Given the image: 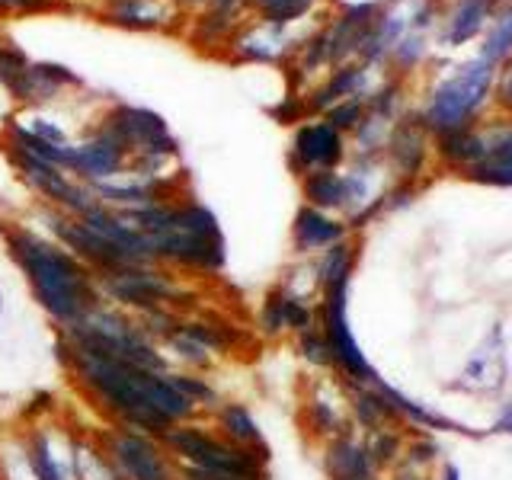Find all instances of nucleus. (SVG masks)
Listing matches in <instances>:
<instances>
[{
    "instance_id": "6e6552de",
    "label": "nucleus",
    "mask_w": 512,
    "mask_h": 480,
    "mask_svg": "<svg viewBox=\"0 0 512 480\" xmlns=\"http://www.w3.org/2000/svg\"><path fill=\"white\" fill-rule=\"evenodd\" d=\"M100 448L119 480H180L176 461L167 455L157 436L112 426L103 432Z\"/></svg>"
},
{
    "instance_id": "49530a36",
    "label": "nucleus",
    "mask_w": 512,
    "mask_h": 480,
    "mask_svg": "<svg viewBox=\"0 0 512 480\" xmlns=\"http://www.w3.org/2000/svg\"><path fill=\"white\" fill-rule=\"evenodd\" d=\"M4 314H7V301H4V292H0V320H4Z\"/></svg>"
},
{
    "instance_id": "a18cd8bd",
    "label": "nucleus",
    "mask_w": 512,
    "mask_h": 480,
    "mask_svg": "<svg viewBox=\"0 0 512 480\" xmlns=\"http://www.w3.org/2000/svg\"><path fill=\"white\" fill-rule=\"evenodd\" d=\"M500 429H506V432H512V410L503 416V423H500Z\"/></svg>"
},
{
    "instance_id": "9d476101",
    "label": "nucleus",
    "mask_w": 512,
    "mask_h": 480,
    "mask_svg": "<svg viewBox=\"0 0 512 480\" xmlns=\"http://www.w3.org/2000/svg\"><path fill=\"white\" fill-rule=\"evenodd\" d=\"M324 336L330 346L333 365L352 381V384H375L378 375L362 356V349L356 343L349 327V279L324 285Z\"/></svg>"
},
{
    "instance_id": "412c9836",
    "label": "nucleus",
    "mask_w": 512,
    "mask_h": 480,
    "mask_svg": "<svg viewBox=\"0 0 512 480\" xmlns=\"http://www.w3.org/2000/svg\"><path fill=\"white\" fill-rule=\"evenodd\" d=\"M247 10H231V7H202L196 23H192V42L199 48H218L224 52L237 32V26L244 23Z\"/></svg>"
},
{
    "instance_id": "20e7f679",
    "label": "nucleus",
    "mask_w": 512,
    "mask_h": 480,
    "mask_svg": "<svg viewBox=\"0 0 512 480\" xmlns=\"http://www.w3.org/2000/svg\"><path fill=\"white\" fill-rule=\"evenodd\" d=\"M58 336L68 340L74 349L119 359L135 368H144V372H170L173 368L164 346H157L151 336L138 327V320L132 314L112 308L106 301L96 304L84 320H77L74 327L61 330Z\"/></svg>"
},
{
    "instance_id": "e433bc0d",
    "label": "nucleus",
    "mask_w": 512,
    "mask_h": 480,
    "mask_svg": "<svg viewBox=\"0 0 512 480\" xmlns=\"http://www.w3.org/2000/svg\"><path fill=\"white\" fill-rule=\"evenodd\" d=\"M282 288V285H279ZM285 292V288H282ZM314 327V308L308 298H298L292 292H285V330H292L295 336Z\"/></svg>"
},
{
    "instance_id": "f257e3e1",
    "label": "nucleus",
    "mask_w": 512,
    "mask_h": 480,
    "mask_svg": "<svg viewBox=\"0 0 512 480\" xmlns=\"http://www.w3.org/2000/svg\"><path fill=\"white\" fill-rule=\"evenodd\" d=\"M58 359L74 375L100 410L112 416V423L144 436H164L170 426L205 416L173 388L167 372H144L128 362L96 356V352L74 349L58 336Z\"/></svg>"
},
{
    "instance_id": "4c0bfd02",
    "label": "nucleus",
    "mask_w": 512,
    "mask_h": 480,
    "mask_svg": "<svg viewBox=\"0 0 512 480\" xmlns=\"http://www.w3.org/2000/svg\"><path fill=\"white\" fill-rule=\"evenodd\" d=\"M26 64H29V58H26L23 48H16L10 42H0V84L10 87L13 80L26 71Z\"/></svg>"
},
{
    "instance_id": "1a4fd4ad",
    "label": "nucleus",
    "mask_w": 512,
    "mask_h": 480,
    "mask_svg": "<svg viewBox=\"0 0 512 480\" xmlns=\"http://www.w3.org/2000/svg\"><path fill=\"white\" fill-rule=\"evenodd\" d=\"M96 122L116 132L132 157H180V141L170 132V125L148 106L109 103V109Z\"/></svg>"
},
{
    "instance_id": "c03bdc74",
    "label": "nucleus",
    "mask_w": 512,
    "mask_h": 480,
    "mask_svg": "<svg viewBox=\"0 0 512 480\" xmlns=\"http://www.w3.org/2000/svg\"><path fill=\"white\" fill-rule=\"evenodd\" d=\"M32 4V0H0V7H7V10H16V7H26Z\"/></svg>"
},
{
    "instance_id": "37998d69",
    "label": "nucleus",
    "mask_w": 512,
    "mask_h": 480,
    "mask_svg": "<svg viewBox=\"0 0 512 480\" xmlns=\"http://www.w3.org/2000/svg\"><path fill=\"white\" fill-rule=\"evenodd\" d=\"M500 93H503V103H506V106H512V71L506 74V80H503V90H500Z\"/></svg>"
},
{
    "instance_id": "c85d7f7f",
    "label": "nucleus",
    "mask_w": 512,
    "mask_h": 480,
    "mask_svg": "<svg viewBox=\"0 0 512 480\" xmlns=\"http://www.w3.org/2000/svg\"><path fill=\"white\" fill-rule=\"evenodd\" d=\"M311 4H317V0H247V10H253L260 20L292 26L311 10Z\"/></svg>"
},
{
    "instance_id": "f704fd0d",
    "label": "nucleus",
    "mask_w": 512,
    "mask_h": 480,
    "mask_svg": "<svg viewBox=\"0 0 512 480\" xmlns=\"http://www.w3.org/2000/svg\"><path fill=\"white\" fill-rule=\"evenodd\" d=\"M509 52H512V10H506L500 20H496V29L487 36L484 61L496 64V61H503Z\"/></svg>"
},
{
    "instance_id": "9b49d317",
    "label": "nucleus",
    "mask_w": 512,
    "mask_h": 480,
    "mask_svg": "<svg viewBox=\"0 0 512 480\" xmlns=\"http://www.w3.org/2000/svg\"><path fill=\"white\" fill-rule=\"evenodd\" d=\"M128 148L119 141L116 132H109L103 122H96L90 132L71 144V157H68V173L74 180L96 186V183H109L128 170Z\"/></svg>"
},
{
    "instance_id": "7ed1b4c3",
    "label": "nucleus",
    "mask_w": 512,
    "mask_h": 480,
    "mask_svg": "<svg viewBox=\"0 0 512 480\" xmlns=\"http://www.w3.org/2000/svg\"><path fill=\"white\" fill-rule=\"evenodd\" d=\"M157 263L167 266L170 272H212L224 269L228 260V247H224L221 224L212 208H205L196 199H173L167 224L154 237Z\"/></svg>"
},
{
    "instance_id": "39448f33",
    "label": "nucleus",
    "mask_w": 512,
    "mask_h": 480,
    "mask_svg": "<svg viewBox=\"0 0 512 480\" xmlns=\"http://www.w3.org/2000/svg\"><path fill=\"white\" fill-rule=\"evenodd\" d=\"M157 439L167 448V455L176 464H186V468L266 480L269 455L250 452V448H240L228 439H221L208 420H189L180 426H170L164 436H157Z\"/></svg>"
},
{
    "instance_id": "423d86ee",
    "label": "nucleus",
    "mask_w": 512,
    "mask_h": 480,
    "mask_svg": "<svg viewBox=\"0 0 512 480\" xmlns=\"http://www.w3.org/2000/svg\"><path fill=\"white\" fill-rule=\"evenodd\" d=\"M100 298L125 314L173 308L189 298V288L167 266H119L96 276Z\"/></svg>"
},
{
    "instance_id": "2f4dec72",
    "label": "nucleus",
    "mask_w": 512,
    "mask_h": 480,
    "mask_svg": "<svg viewBox=\"0 0 512 480\" xmlns=\"http://www.w3.org/2000/svg\"><path fill=\"white\" fill-rule=\"evenodd\" d=\"M365 112H368V100H365V96H349V100L330 106L324 112V119L336 128V132L346 135V132H356V128L362 125Z\"/></svg>"
},
{
    "instance_id": "2eb2a0df",
    "label": "nucleus",
    "mask_w": 512,
    "mask_h": 480,
    "mask_svg": "<svg viewBox=\"0 0 512 480\" xmlns=\"http://www.w3.org/2000/svg\"><path fill=\"white\" fill-rule=\"evenodd\" d=\"M288 48H292L288 26L253 16V23L237 26L228 48H224V55L237 64H279L288 55Z\"/></svg>"
},
{
    "instance_id": "7c9ffc66",
    "label": "nucleus",
    "mask_w": 512,
    "mask_h": 480,
    "mask_svg": "<svg viewBox=\"0 0 512 480\" xmlns=\"http://www.w3.org/2000/svg\"><path fill=\"white\" fill-rule=\"evenodd\" d=\"M0 480H36L29 468L23 439L0 442Z\"/></svg>"
},
{
    "instance_id": "6ab92c4d",
    "label": "nucleus",
    "mask_w": 512,
    "mask_h": 480,
    "mask_svg": "<svg viewBox=\"0 0 512 480\" xmlns=\"http://www.w3.org/2000/svg\"><path fill=\"white\" fill-rule=\"evenodd\" d=\"M506 381V356H503V336L493 330L490 340L474 352V359L461 372V388L471 391H496Z\"/></svg>"
},
{
    "instance_id": "79ce46f5",
    "label": "nucleus",
    "mask_w": 512,
    "mask_h": 480,
    "mask_svg": "<svg viewBox=\"0 0 512 480\" xmlns=\"http://www.w3.org/2000/svg\"><path fill=\"white\" fill-rule=\"evenodd\" d=\"M173 4L180 7L183 13H189V10H202V7L208 4V0H173Z\"/></svg>"
},
{
    "instance_id": "ddd939ff",
    "label": "nucleus",
    "mask_w": 512,
    "mask_h": 480,
    "mask_svg": "<svg viewBox=\"0 0 512 480\" xmlns=\"http://www.w3.org/2000/svg\"><path fill=\"white\" fill-rule=\"evenodd\" d=\"M84 87L68 64H58V61H29L26 71L13 80L7 87L10 96L20 106L26 109H45V106H55L58 100H64L71 90Z\"/></svg>"
},
{
    "instance_id": "bb28decb",
    "label": "nucleus",
    "mask_w": 512,
    "mask_h": 480,
    "mask_svg": "<svg viewBox=\"0 0 512 480\" xmlns=\"http://www.w3.org/2000/svg\"><path fill=\"white\" fill-rule=\"evenodd\" d=\"M388 154H391V160L397 164L400 173H416V167H420V160H423V135H420V128H416L413 122L397 125V132L388 141Z\"/></svg>"
},
{
    "instance_id": "473e14b6",
    "label": "nucleus",
    "mask_w": 512,
    "mask_h": 480,
    "mask_svg": "<svg viewBox=\"0 0 512 480\" xmlns=\"http://www.w3.org/2000/svg\"><path fill=\"white\" fill-rule=\"evenodd\" d=\"M256 327H260L266 336L285 333V292L279 285L266 292V298L260 304V314H256Z\"/></svg>"
},
{
    "instance_id": "c9c22d12",
    "label": "nucleus",
    "mask_w": 512,
    "mask_h": 480,
    "mask_svg": "<svg viewBox=\"0 0 512 480\" xmlns=\"http://www.w3.org/2000/svg\"><path fill=\"white\" fill-rule=\"evenodd\" d=\"M298 349H301V356L308 359L311 365H317V368L333 365L330 346H327V336H324V330H320V327H311V330L298 333Z\"/></svg>"
},
{
    "instance_id": "a19ab883",
    "label": "nucleus",
    "mask_w": 512,
    "mask_h": 480,
    "mask_svg": "<svg viewBox=\"0 0 512 480\" xmlns=\"http://www.w3.org/2000/svg\"><path fill=\"white\" fill-rule=\"evenodd\" d=\"M484 160H487V164H506V167H512V132H506L496 141H490Z\"/></svg>"
},
{
    "instance_id": "5701e85b",
    "label": "nucleus",
    "mask_w": 512,
    "mask_h": 480,
    "mask_svg": "<svg viewBox=\"0 0 512 480\" xmlns=\"http://www.w3.org/2000/svg\"><path fill=\"white\" fill-rule=\"evenodd\" d=\"M304 205L320 208V212H343L346 208V180L340 170H317L301 176Z\"/></svg>"
},
{
    "instance_id": "a878e982",
    "label": "nucleus",
    "mask_w": 512,
    "mask_h": 480,
    "mask_svg": "<svg viewBox=\"0 0 512 480\" xmlns=\"http://www.w3.org/2000/svg\"><path fill=\"white\" fill-rule=\"evenodd\" d=\"M500 4V0H458V7L448 20V32H445V42L448 45H461L474 39L480 29H484L490 10Z\"/></svg>"
},
{
    "instance_id": "b1692460",
    "label": "nucleus",
    "mask_w": 512,
    "mask_h": 480,
    "mask_svg": "<svg viewBox=\"0 0 512 480\" xmlns=\"http://www.w3.org/2000/svg\"><path fill=\"white\" fill-rule=\"evenodd\" d=\"M164 352L173 368H183V372H199V375H208L212 368L218 365V356L208 346H202L196 336L186 333L183 324L176 330L170 340L164 343Z\"/></svg>"
},
{
    "instance_id": "0eeeda50",
    "label": "nucleus",
    "mask_w": 512,
    "mask_h": 480,
    "mask_svg": "<svg viewBox=\"0 0 512 480\" xmlns=\"http://www.w3.org/2000/svg\"><path fill=\"white\" fill-rule=\"evenodd\" d=\"M490 84H493L490 61L480 58V61L468 64V68H461L452 80H445V84L432 93L423 122L429 128H436L439 135L461 132V128L468 125V119L480 109V103L487 100Z\"/></svg>"
},
{
    "instance_id": "aec40b11",
    "label": "nucleus",
    "mask_w": 512,
    "mask_h": 480,
    "mask_svg": "<svg viewBox=\"0 0 512 480\" xmlns=\"http://www.w3.org/2000/svg\"><path fill=\"white\" fill-rule=\"evenodd\" d=\"M365 77H368L365 64H336L333 74L311 93L308 109L311 112H327L330 106L349 100V96H362Z\"/></svg>"
},
{
    "instance_id": "cd10ccee",
    "label": "nucleus",
    "mask_w": 512,
    "mask_h": 480,
    "mask_svg": "<svg viewBox=\"0 0 512 480\" xmlns=\"http://www.w3.org/2000/svg\"><path fill=\"white\" fill-rule=\"evenodd\" d=\"M352 247L346 244V240H340V244H333L330 250L320 253L317 260V285H333V282H343V279H352Z\"/></svg>"
},
{
    "instance_id": "dca6fc26",
    "label": "nucleus",
    "mask_w": 512,
    "mask_h": 480,
    "mask_svg": "<svg viewBox=\"0 0 512 480\" xmlns=\"http://www.w3.org/2000/svg\"><path fill=\"white\" fill-rule=\"evenodd\" d=\"M100 16L109 26L128 32H160L183 20V10L173 0H106Z\"/></svg>"
},
{
    "instance_id": "c756f323",
    "label": "nucleus",
    "mask_w": 512,
    "mask_h": 480,
    "mask_svg": "<svg viewBox=\"0 0 512 480\" xmlns=\"http://www.w3.org/2000/svg\"><path fill=\"white\" fill-rule=\"evenodd\" d=\"M16 119H20L32 135L48 141V144H58V148H68V144H74L68 128H64L61 122H55V119H48L42 109H26V116H16Z\"/></svg>"
},
{
    "instance_id": "de8ad7c7",
    "label": "nucleus",
    "mask_w": 512,
    "mask_h": 480,
    "mask_svg": "<svg viewBox=\"0 0 512 480\" xmlns=\"http://www.w3.org/2000/svg\"><path fill=\"white\" fill-rule=\"evenodd\" d=\"M400 480H420V477H407V474H404V477H400Z\"/></svg>"
},
{
    "instance_id": "a211bd4d",
    "label": "nucleus",
    "mask_w": 512,
    "mask_h": 480,
    "mask_svg": "<svg viewBox=\"0 0 512 480\" xmlns=\"http://www.w3.org/2000/svg\"><path fill=\"white\" fill-rule=\"evenodd\" d=\"M208 423L215 426V432L221 439H228L240 448H250V452H263L269 455L263 429L256 423V416L250 413L247 404H237V400H221L215 407V413L208 416Z\"/></svg>"
},
{
    "instance_id": "72a5a7b5",
    "label": "nucleus",
    "mask_w": 512,
    "mask_h": 480,
    "mask_svg": "<svg viewBox=\"0 0 512 480\" xmlns=\"http://www.w3.org/2000/svg\"><path fill=\"white\" fill-rule=\"evenodd\" d=\"M442 144H445V157H455V160H484L487 157V141L484 138H477V135H471V132H448V135H442Z\"/></svg>"
},
{
    "instance_id": "4468645a",
    "label": "nucleus",
    "mask_w": 512,
    "mask_h": 480,
    "mask_svg": "<svg viewBox=\"0 0 512 480\" xmlns=\"http://www.w3.org/2000/svg\"><path fill=\"white\" fill-rule=\"evenodd\" d=\"M36 480H77V442L64 429L36 426L23 436Z\"/></svg>"
},
{
    "instance_id": "f8f14e48",
    "label": "nucleus",
    "mask_w": 512,
    "mask_h": 480,
    "mask_svg": "<svg viewBox=\"0 0 512 480\" xmlns=\"http://www.w3.org/2000/svg\"><path fill=\"white\" fill-rule=\"evenodd\" d=\"M343 157H346V138L324 116L308 119L295 128L292 148H288V164H292L298 176H308L317 170H336L343 164Z\"/></svg>"
},
{
    "instance_id": "09e8293b",
    "label": "nucleus",
    "mask_w": 512,
    "mask_h": 480,
    "mask_svg": "<svg viewBox=\"0 0 512 480\" xmlns=\"http://www.w3.org/2000/svg\"><path fill=\"white\" fill-rule=\"evenodd\" d=\"M100 4H106V0H100Z\"/></svg>"
},
{
    "instance_id": "58836bf2",
    "label": "nucleus",
    "mask_w": 512,
    "mask_h": 480,
    "mask_svg": "<svg viewBox=\"0 0 512 480\" xmlns=\"http://www.w3.org/2000/svg\"><path fill=\"white\" fill-rule=\"evenodd\" d=\"M365 452H368V458H372L375 468H378V464H388L397 455V439L391 436V432H384V429H372V439H368Z\"/></svg>"
},
{
    "instance_id": "ea45409f",
    "label": "nucleus",
    "mask_w": 512,
    "mask_h": 480,
    "mask_svg": "<svg viewBox=\"0 0 512 480\" xmlns=\"http://www.w3.org/2000/svg\"><path fill=\"white\" fill-rule=\"evenodd\" d=\"M474 180L480 183H493V186H512V167L506 164H477L474 167Z\"/></svg>"
},
{
    "instance_id": "f03ea898",
    "label": "nucleus",
    "mask_w": 512,
    "mask_h": 480,
    "mask_svg": "<svg viewBox=\"0 0 512 480\" xmlns=\"http://www.w3.org/2000/svg\"><path fill=\"white\" fill-rule=\"evenodd\" d=\"M0 237L13 266L23 272L32 301L45 311L58 333L84 320L96 304H103L96 276L58 240L32 231L23 221H0Z\"/></svg>"
},
{
    "instance_id": "393cba45",
    "label": "nucleus",
    "mask_w": 512,
    "mask_h": 480,
    "mask_svg": "<svg viewBox=\"0 0 512 480\" xmlns=\"http://www.w3.org/2000/svg\"><path fill=\"white\" fill-rule=\"evenodd\" d=\"M170 384L176 391H180L192 407H196L202 416H212L215 407L221 404V391L218 384L208 378V375H199V372H183V368H170L167 372Z\"/></svg>"
},
{
    "instance_id": "4be33fe9",
    "label": "nucleus",
    "mask_w": 512,
    "mask_h": 480,
    "mask_svg": "<svg viewBox=\"0 0 512 480\" xmlns=\"http://www.w3.org/2000/svg\"><path fill=\"white\" fill-rule=\"evenodd\" d=\"M327 474L330 480H375V464L365 445L349 436H336L327 448Z\"/></svg>"
},
{
    "instance_id": "f3484780",
    "label": "nucleus",
    "mask_w": 512,
    "mask_h": 480,
    "mask_svg": "<svg viewBox=\"0 0 512 480\" xmlns=\"http://www.w3.org/2000/svg\"><path fill=\"white\" fill-rule=\"evenodd\" d=\"M346 224L340 218H333L330 212H320V208L311 205H301L295 224H292V244L295 253L308 256V253H324L333 244L346 240Z\"/></svg>"
}]
</instances>
